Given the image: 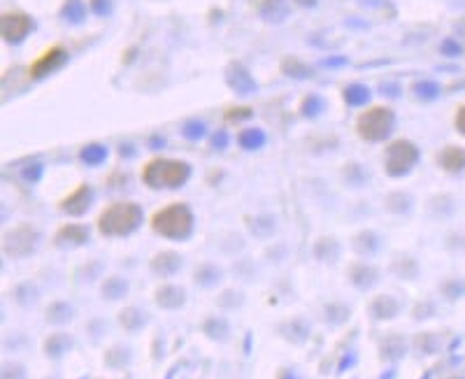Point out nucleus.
Returning <instances> with one entry per match:
<instances>
[{
	"label": "nucleus",
	"mask_w": 465,
	"mask_h": 379,
	"mask_svg": "<svg viewBox=\"0 0 465 379\" xmlns=\"http://www.w3.org/2000/svg\"><path fill=\"white\" fill-rule=\"evenodd\" d=\"M151 228L161 233L163 237L170 240H184L191 235L193 228V214L184 203H172L166 205L151 217Z\"/></svg>",
	"instance_id": "1"
},
{
	"label": "nucleus",
	"mask_w": 465,
	"mask_h": 379,
	"mask_svg": "<svg viewBox=\"0 0 465 379\" xmlns=\"http://www.w3.org/2000/svg\"><path fill=\"white\" fill-rule=\"evenodd\" d=\"M188 172H191V168L184 161L151 159L142 168V179L151 188H177L188 179Z\"/></svg>",
	"instance_id": "2"
},
{
	"label": "nucleus",
	"mask_w": 465,
	"mask_h": 379,
	"mask_svg": "<svg viewBox=\"0 0 465 379\" xmlns=\"http://www.w3.org/2000/svg\"><path fill=\"white\" fill-rule=\"evenodd\" d=\"M142 221V210L135 203H114L100 212L98 230L102 235H128Z\"/></svg>",
	"instance_id": "3"
},
{
	"label": "nucleus",
	"mask_w": 465,
	"mask_h": 379,
	"mask_svg": "<svg viewBox=\"0 0 465 379\" xmlns=\"http://www.w3.org/2000/svg\"><path fill=\"white\" fill-rule=\"evenodd\" d=\"M391 128H393V112L389 107H382V105L370 107L368 112H363V114L358 117V122H356L358 135L370 142L384 140V137L391 133Z\"/></svg>",
	"instance_id": "4"
},
{
	"label": "nucleus",
	"mask_w": 465,
	"mask_h": 379,
	"mask_svg": "<svg viewBox=\"0 0 465 379\" xmlns=\"http://www.w3.org/2000/svg\"><path fill=\"white\" fill-rule=\"evenodd\" d=\"M417 161H419V149L415 144L407 140H395L389 144V149H386L384 168L391 177H398L415 168Z\"/></svg>",
	"instance_id": "5"
},
{
	"label": "nucleus",
	"mask_w": 465,
	"mask_h": 379,
	"mask_svg": "<svg viewBox=\"0 0 465 379\" xmlns=\"http://www.w3.org/2000/svg\"><path fill=\"white\" fill-rule=\"evenodd\" d=\"M31 28H33V21H31L28 14H23V12H7V14H3L0 31H3V40L10 42V45L21 42L31 33Z\"/></svg>",
	"instance_id": "6"
},
{
	"label": "nucleus",
	"mask_w": 465,
	"mask_h": 379,
	"mask_svg": "<svg viewBox=\"0 0 465 379\" xmlns=\"http://www.w3.org/2000/svg\"><path fill=\"white\" fill-rule=\"evenodd\" d=\"M36 242H38V233L31 226H19L5 237V249L12 256H26L33 252Z\"/></svg>",
	"instance_id": "7"
},
{
	"label": "nucleus",
	"mask_w": 465,
	"mask_h": 379,
	"mask_svg": "<svg viewBox=\"0 0 465 379\" xmlns=\"http://www.w3.org/2000/svg\"><path fill=\"white\" fill-rule=\"evenodd\" d=\"M65 58H68L65 49H61V47H51V49H47L45 54L38 58V61H33V65H31V77H33V80H40V77L54 73L56 68H61V65L65 63Z\"/></svg>",
	"instance_id": "8"
},
{
	"label": "nucleus",
	"mask_w": 465,
	"mask_h": 379,
	"mask_svg": "<svg viewBox=\"0 0 465 379\" xmlns=\"http://www.w3.org/2000/svg\"><path fill=\"white\" fill-rule=\"evenodd\" d=\"M228 84H230V89L237 91V93L254 91V80H252V75H249V70L242 63H230L228 65Z\"/></svg>",
	"instance_id": "9"
},
{
	"label": "nucleus",
	"mask_w": 465,
	"mask_h": 379,
	"mask_svg": "<svg viewBox=\"0 0 465 379\" xmlns=\"http://www.w3.org/2000/svg\"><path fill=\"white\" fill-rule=\"evenodd\" d=\"M258 12L268 23H282L289 14V5L287 0H261Z\"/></svg>",
	"instance_id": "10"
},
{
	"label": "nucleus",
	"mask_w": 465,
	"mask_h": 379,
	"mask_svg": "<svg viewBox=\"0 0 465 379\" xmlns=\"http://www.w3.org/2000/svg\"><path fill=\"white\" fill-rule=\"evenodd\" d=\"M89 203H91L89 186H80L73 196L65 198V201L61 203V208L68 214H82V212H86V208H89Z\"/></svg>",
	"instance_id": "11"
},
{
	"label": "nucleus",
	"mask_w": 465,
	"mask_h": 379,
	"mask_svg": "<svg viewBox=\"0 0 465 379\" xmlns=\"http://www.w3.org/2000/svg\"><path fill=\"white\" fill-rule=\"evenodd\" d=\"M440 166L447 172H461V170H465V149L463 147H447L440 154Z\"/></svg>",
	"instance_id": "12"
},
{
	"label": "nucleus",
	"mask_w": 465,
	"mask_h": 379,
	"mask_svg": "<svg viewBox=\"0 0 465 379\" xmlns=\"http://www.w3.org/2000/svg\"><path fill=\"white\" fill-rule=\"evenodd\" d=\"M89 233H86L84 226H61L56 235V242H68V245H82L86 242Z\"/></svg>",
	"instance_id": "13"
},
{
	"label": "nucleus",
	"mask_w": 465,
	"mask_h": 379,
	"mask_svg": "<svg viewBox=\"0 0 465 379\" xmlns=\"http://www.w3.org/2000/svg\"><path fill=\"white\" fill-rule=\"evenodd\" d=\"M156 300L163 307H179L184 303V291L177 287H163L156 291Z\"/></svg>",
	"instance_id": "14"
},
{
	"label": "nucleus",
	"mask_w": 465,
	"mask_h": 379,
	"mask_svg": "<svg viewBox=\"0 0 465 379\" xmlns=\"http://www.w3.org/2000/svg\"><path fill=\"white\" fill-rule=\"evenodd\" d=\"M151 268L156 272H161V274H172L179 268V256L170 254V252H163L151 261Z\"/></svg>",
	"instance_id": "15"
},
{
	"label": "nucleus",
	"mask_w": 465,
	"mask_h": 379,
	"mask_svg": "<svg viewBox=\"0 0 465 379\" xmlns=\"http://www.w3.org/2000/svg\"><path fill=\"white\" fill-rule=\"evenodd\" d=\"M342 96H344V102L347 105H363V102H368L370 98V91H368V86L363 84H349L347 89L342 91Z\"/></svg>",
	"instance_id": "16"
},
{
	"label": "nucleus",
	"mask_w": 465,
	"mask_h": 379,
	"mask_svg": "<svg viewBox=\"0 0 465 379\" xmlns=\"http://www.w3.org/2000/svg\"><path fill=\"white\" fill-rule=\"evenodd\" d=\"M63 19L65 21H70V23H82L84 21V16H86V7L82 0H68V3L63 5Z\"/></svg>",
	"instance_id": "17"
},
{
	"label": "nucleus",
	"mask_w": 465,
	"mask_h": 379,
	"mask_svg": "<svg viewBox=\"0 0 465 379\" xmlns=\"http://www.w3.org/2000/svg\"><path fill=\"white\" fill-rule=\"evenodd\" d=\"M263 142H265V135H263V131H258V128L240 133V144H242L245 149H258Z\"/></svg>",
	"instance_id": "18"
},
{
	"label": "nucleus",
	"mask_w": 465,
	"mask_h": 379,
	"mask_svg": "<svg viewBox=\"0 0 465 379\" xmlns=\"http://www.w3.org/2000/svg\"><path fill=\"white\" fill-rule=\"evenodd\" d=\"M107 156V149L102 144H89V147L82 149V161L89 163V166H96V163H102Z\"/></svg>",
	"instance_id": "19"
},
{
	"label": "nucleus",
	"mask_w": 465,
	"mask_h": 379,
	"mask_svg": "<svg viewBox=\"0 0 465 379\" xmlns=\"http://www.w3.org/2000/svg\"><path fill=\"white\" fill-rule=\"evenodd\" d=\"M349 274H351V279H354V284H358V287H370V284H373L375 277H377V272L370 270L368 265H354Z\"/></svg>",
	"instance_id": "20"
},
{
	"label": "nucleus",
	"mask_w": 465,
	"mask_h": 379,
	"mask_svg": "<svg viewBox=\"0 0 465 379\" xmlns=\"http://www.w3.org/2000/svg\"><path fill=\"white\" fill-rule=\"evenodd\" d=\"M373 309H375L377 316H391V314L398 312V305H395L391 298H375Z\"/></svg>",
	"instance_id": "21"
},
{
	"label": "nucleus",
	"mask_w": 465,
	"mask_h": 379,
	"mask_svg": "<svg viewBox=\"0 0 465 379\" xmlns=\"http://www.w3.org/2000/svg\"><path fill=\"white\" fill-rule=\"evenodd\" d=\"M282 70L287 73V75H291V77H305V75H309V68L300 65V61H296V58H284Z\"/></svg>",
	"instance_id": "22"
},
{
	"label": "nucleus",
	"mask_w": 465,
	"mask_h": 379,
	"mask_svg": "<svg viewBox=\"0 0 465 379\" xmlns=\"http://www.w3.org/2000/svg\"><path fill=\"white\" fill-rule=\"evenodd\" d=\"M415 93H417L419 98L433 100V98H437V93H440V89H437V84H435V82H419V84H415Z\"/></svg>",
	"instance_id": "23"
},
{
	"label": "nucleus",
	"mask_w": 465,
	"mask_h": 379,
	"mask_svg": "<svg viewBox=\"0 0 465 379\" xmlns=\"http://www.w3.org/2000/svg\"><path fill=\"white\" fill-rule=\"evenodd\" d=\"M321 107H324V102H321V98L319 96H307L305 100H303V114L305 117H316L319 112H321Z\"/></svg>",
	"instance_id": "24"
},
{
	"label": "nucleus",
	"mask_w": 465,
	"mask_h": 379,
	"mask_svg": "<svg viewBox=\"0 0 465 379\" xmlns=\"http://www.w3.org/2000/svg\"><path fill=\"white\" fill-rule=\"evenodd\" d=\"M47 314L51 319V324H61V321H65L68 316H70V309H68L65 305H54Z\"/></svg>",
	"instance_id": "25"
},
{
	"label": "nucleus",
	"mask_w": 465,
	"mask_h": 379,
	"mask_svg": "<svg viewBox=\"0 0 465 379\" xmlns=\"http://www.w3.org/2000/svg\"><path fill=\"white\" fill-rule=\"evenodd\" d=\"M252 117V107H232V110H228L226 112V119L228 122H242V119H249Z\"/></svg>",
	"instance_id": "26"
},
{
	"label": "nucleus",
	"mask_w": 465,
	"mask_h": 379,
	"mask_svg": "<svg viewBox=\"0 0 465 379\" xmlns=\"http://www.w3.org/2000/svg\"><path fill=\"white\" fill-rule=\"evenodd\" d=\"M205 133V124L203 122H188L184 126V135L186 137H203Z\"/></svg>",
	"instance_id": "27"
},
{
	"label": "nucleus",
	"mask_w": 465,
	"mask_h": 379,
	"mask_svg": "<svg viewBox=\"0 0 465 379\" xmlns=\"http://www.w3.org/2000/svg\"><path fill=\"white\" fill-rule=\"evenodd\" d=\"M91 10L96 14H109L112 12V0H91Z\"/></svg>",
	"instance_id": "28"
},
{
	"label": "nucleus",
	"mask_w": 465,
	"mask_h": 379,
	"mask_svg": "<svg viewBox=\"0 0 465 379\" xmlns=\"http://www.w3.org/2000/svg\"><path fill=\"white\" fill-rule=\"evenodd\" d=\"M442 54H447V56L461 54V45H459L456 40H444V42H442Z\"/></svg>",
	"instance_id": "29"
},
{
	"label": "nucleus",
	"mask_w": 465,
	"mask_h": 379,
	"mask_svg": "<svg viewBox=\"0 0 465 379\" xmlns=\"http://www.w3.org/2000/svg\"><path fill=\"white\" fill-rule=\"evenodd\" d=\"M454 126H456V131H459L461 135H465V102L459 107V112H456Z\"/></svg>",
	"instance_id": "30"
},
{
	"label": "nucleus",
	"mask_w": 465,
	"mask_h": 379,
	"mask_svg": "<svg viewBox=\"0 0 465 379\" xmlns=\"http://www.w3.org/2000/svg\"><path fill=\"white\" fill-rule=\"evenodd\" d=\"M454 33H456V38L461 40V45L465 47V19L456 21V26H454Z\"/></svg>",
	"instance_id": "31"
},
{
	"label": "nucleus",
	"mask_w": 465,
	"mask_h": 379,
	"mask_svg": "<svg viewBox=\"0 0 465 379\" xmlns=\"http://www.w3.org/2000/svg\"><path fill=\"white\" fill-rule=\"evenodd\" d=\"M363 5H368V7H386L389 5V0H360Z\"/></svg>",
	"instance_id": "32"
},
{
	"label": "nucleus",
	"mask_w": 465,
	"mask_h": 379,
	"mask_svg": "<svg viewBox=\"0 0 465 379\" xmlns=\"http://www.w3.org/2000/svg\"><path fill=\"white\" fill-rule=\"evenodd\" d=\"M298 5H303V7H314L316 5V0H296Z\"/></svg>",
	"instance_id": "33"
}]
</instances>
